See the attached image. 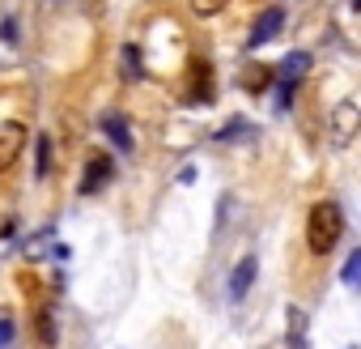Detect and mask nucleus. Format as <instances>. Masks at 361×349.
<instances>
[{"label": "nucleus", "instance_id": "obj_1", "mask_svg": "<svg viewBox=\"0 0 361 349\" xmlns=\"http://www.w3.org/2000/svg\"><path fill=\"white\" fill-rule=\"evenodd\" d=\"M344 239V213L336 201H319L306 209V247L310 256H331Z\"/></svg>", "mask_w": 361, "mask_h": 349}, {"label": "nucleus", "instance_id": "obj_2", "mask_svg": "<svg viewBox=\"0 0 361 349\" xmlns=\"http://www.w3.org/2000/svg\"><path fill=\"white\" fill-rule=\"evenodd\" d=\"M281 30H285V9H281V5H272V9H264V13L255 18L247 47H251V52H259V47H268V43H272Z\"/></svg>", "mask_w": 361, "mask_h": 349}, {"label": "nucleus", "instance_id": "obj_3", "mask_svg": "<svg viewBox=\"0 0 361 349\" xmlns=\"http://www.w3.org/2000/svg\"><path fill=\"white\" fill-rule=\"evenodd\" d=\"M111 179H115V162L106 153H94L90 166H85V179H81V196H98Z\"/></svg>", "mask_w": 361, "mask_h": 349}, {"label": "nucleus", "instance_id": "obj_4", "mask_svg": "<svg viewBox=\"0 0 361 349\" xmlns=\"http://www.w3.org/2000/svg\"><path fill=\"white\" fill-rule=\"evenodd\" d=\"M357 124H361V107L357 102H336L331 107V141L336 145H348L353 132H357Z\"/></svg>", "mask_w": 361, "mask_h": 349}, {"label": "nucleus", "instance_id": "obj_5", "mask_svg": "<svg viewBox=\"0 0 361 349\" xmlns=\"http://www.w3.org/2000/svg\"><path fill=\"white\" fill-rule=\"evenodd\" d=\"M98 128L106 132V141H111L119 153H132V149H136V141H132V128H128V119H123L119 111H106V115L98 119Z\"/></svg>", "mask_w": 361, "mask_h": 349}, {"label": "nucleus", "instance_id": "obj_6", "mask_svg": "<svg viewBox=\"0 0 361 349\" xmlns=\"http://www.w3.org/2000/svg\"><path fill=\"white\" fill-rule=\"evenodd\" d=\"M255 273H259V260H255V256H243V260L234 264V273H230V302H243V298L251 294Z\"/></svg>", "mask_w": 361, "mask_h": 349}, {"label": "nucleus", "instance_id": "obj_7", "mask_svg": "<svg viewBox=\"0 0 361 349\" xmlns=\"http://www.w3.org/2000/svg\"><path fill=\"white\" fill-rule=\"evenodd\" d=\"M22 145H26V128L22 124H5V128H0V170H9L18 162Z\"/></svg>", "mask_w": 361, "mask_h": 349}, {"label": "nucleus", "instance_id": "obj_8", "mask_svg": "<svg viewBox=\"0 0 361 349\" xmlns=\"http://www.w3.org/2000/svg\"><path fill=\"white\" fill-rule=\"evenodd\" d=\"M306 73H310V52H289V56L281 60V69H276V77H281V81H293V85H298Z\"/></svg>", "mask_w": 361, "mask_h": 349}, {"label": "nucleus", "instance_id": "obj_9", "mask_svg": "<svg viewBox=\"0 0 361 349\" xmlns=\"http://www.w3.org/2000/svg\"><path fill=\"white\" fill-rule=\"evenodd\" d=\"M51 170V136H35V179H47Z\"/></svg>", "mask_w": 361, "mask_h": 349}, {"label": "nucleus", "instance_id": "obj_10", "mask_svg": "<svg viewBox=\"0 0 361 349\" xmlns=\"http://www.w3.org/2000/svg\"><path fill=\"white\" fill-rule=\"evenodd\" d=\"M340 281H344L348 290H361V247L348 252V260H344V268H340Z\"/></svg>", "mask_w": 361, "mask_h": 349}, {"label": "nucleus", "instance_id": "obj_11", "mask_svg": "<svg viewBox=\"0 0 361 349\" xmlns=\"http://www.w3.org/2000/svg\"><path fill=\"white\" fill-rule=\"evenodd\" d=\"M238 136H255V128H251V119H230V124H226V128L217 132V141H221V145H234Z\"/></svg>", "mask_w": 361, "mask_h": 349}, {"label": "nucleus", "instance_id": "obj_12", "mask_svg": "<svg viewBox=\"0 0 361 349\" xmlns=\"http://www.w3.org/2000/svg\"><path fill=\"white\" fill-rule=\"evenodd\" d=\"M306 319H302V307H289V345L293 349H306Z\"/></svg>", "mask_w": 361, "mask_h": 349}, {"label": "nucleus", "instance_id": "obj_13", "mask_svg": "<svg viewBox=\"0 0 361 349\" xmlns=\"http://www.w3.org/2000/svg\"><path fill=\"white\" fill-rule=\"evenodd\" d=\"M293 90H298L293 81H281V77H276V90H272V102H276V111H289V102H293Z\"/></svg>", "mask_w": 361, "mask_h": 349}, {"label": "nucleus", "instance_id": "obj_14", "mask_svg": "<svg viewBox=\"0 0 361 349\" xmlns=\"http://www.w3.org/2000/svg\"><path fill=\"white\" fill-rule=\"evenodd\" d=\"M13 336H18V324H13V319H0V349H9Z\"/></svg>", "mask_w": 361, "mask_h": 349}, {"label": "nucleus", "instance_id": "obj_15", "mask_svg": "<svg viewBox=\"0 0 361 349\" xmlns=\"http://www.w3.org/2000/svg\"><path fill=\"white\" fill-rule=\"evenodd\" d=\"M13 35H18V22H13V18H9V22H0V43H18Z\"/></svg>", "mask_w": 361, "mask_h": 349}, {"label": "nucleus", "instance_id": "obj_16", "mask_svg": "<svg viewBox=\"0 0 361 349\" xmlns=\"http://www.w3.org/2000/svg\"><path fill=\"white\" fill-rule=\"evenodd\" d=\"M226 0H196V13H217Z\"/></svg>", "mask_w": 361, "mask_h": 349}, {"label": "nucleus", "instance_id": "obj_17", "mask_svg": "<svg viewBox=\"0 0 361 349\" xmlns=\"http://www.w3.org/2000/svg\"><path fill=\"white\" fill-rule=\"evenodd\" d=\"M178 184H196V166H183V170H178Z\"/></svg>", "mask_w": 361, "mask_h": 349}, {"label": "nucleus", "instance_id": "obj_18", "mask_svg": "<svg viewBox=\"0 0 361 349\" xmlns=\"http://www.w3.org/2000/svg\"><path fill=\"white\" fill-rule=\"evenodd\" d=\"M353 9H361V0H353Z\"/></svg>", "mask_w": 361, "mask_h": 349}]
</instances>
